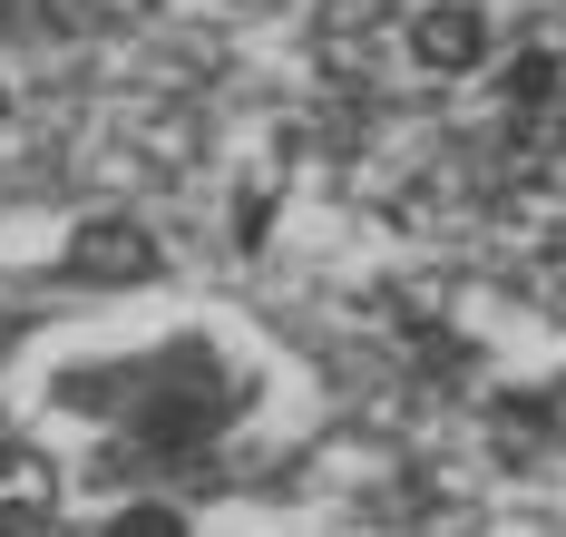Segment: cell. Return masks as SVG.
I'll return each instance as SVG.
<instances>
[{"label": "cell", "instance_id": "obj_1", "mask_svg": "<svg viewBox=\"0 0 566 537\" xmlns=\"http://www.w3.org/2000/svg\"><path fill=\"white\" fill-rule=\"evenodd\" d=\"M400 50H410V69H430V78H469V69H489L499 30H489L479 0H420V10H400Z\"/></svg>", "mask_w": 566, "mask_h": 537}, {"label": "cell", "instance_id": "obj_2", "mask_svg": "<svg viewBox=\"0 0 566 537\" xmlns=\"http://www.w3.org/2000/svg\"><path fill=\"white\" fill-rule=\"evenodd\" d=\"M167 254H157V235L137 225V215H88L78 235H69V274L78 284H147Z\"/></svg>", "mask_w": 566, "mask_h": 537}, {"label": "cell", "instance_id": "obj_3", "mask_svg": "<svg viewBox=\"0 0 566 537\" xmlns=\"http://www.w3.org/2000/svg\"><path fill=\"white\" fill-rule=\"evenodd\" d=\"M59 518V470L50 450H30V440H0V537H30Z\"/></svg>", "mask_w": 566, "mask_h": 537}, {"label": "cell", "instance_id": "obj_4", "mask_svg": "<svg viewBox=\"0 0 566 537\" xmlns=\"http://www.w3.org/2000/svg\"><path fill=\"white\" fill-rule=\"evenodd\" d=\"M381 30H391V0H323V30H313V40H323L333 69H361Z\"/></svg>", "mask_w": 566, "mask_h": 537}, {"label": "cell", "instance_id": "obj_5", "mask_svg": "<svg viewBox=\"0 0 566 537\" xmlns=\"http://www.w3.org/2000/svg\"><path fill=\"white\" fill-rule=\"evenodd\" d=\"M557 78H566L557 50H517V60H499V98H509V118H547V108H557Z\"/></svg>", "mask_w": 566, "mask_h": 537}]
</instances>
